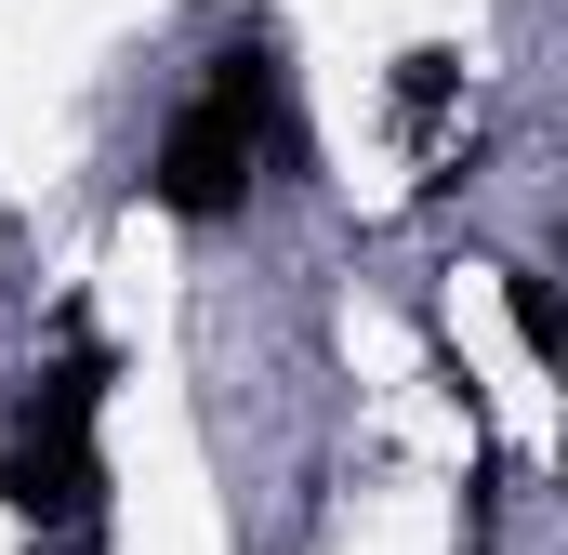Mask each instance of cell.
Wrapping results in <instances>:
<instances>
[{"mask_svg":"<svg viewBox=\"0 0 568 555\" xmlns=\"http://www.w3.org/2000/svg\"><path fill=\"white\" fill-rule=\"evenodd\" d=\"M93 411H106V357H67V371L27 384V411L0 423V503H13L40 543H93V503H106Z\"/></svg>","mask_w":568,"mask_h":555,"instance_id":"cell-2","label":"cell"},{"mask_svg":"<svg viewBox=\"0 0 568 555\" xmlns=\"http://www.w3.org/2000/svg\"><path fill=\"white\" fill-rule=\"evenodd\" d=\"M265 159H304V133H291L278 40H265V27H239V40L212 53V80L172 107V133L145 145V199H159L172 225H225V212H252Z\"/></svg>","mask_w":568,"mask_h":555,"instance_id":"cell-1","label":"cell"},{"mask_svg":"<svg viewBox=\"0 0 568 555\" xmlns=\"http://www.w3.org/2000/svg\"><path fill=\"white\" fill-rule=\"evenodd\" d=\"M503 304H516V344L556 357V304H542V278H529V265H503Z\"/></svg>","mask_w":568,"mask_h":555,"instance_id":"cell-3","label":"cell"}]
</instances>
